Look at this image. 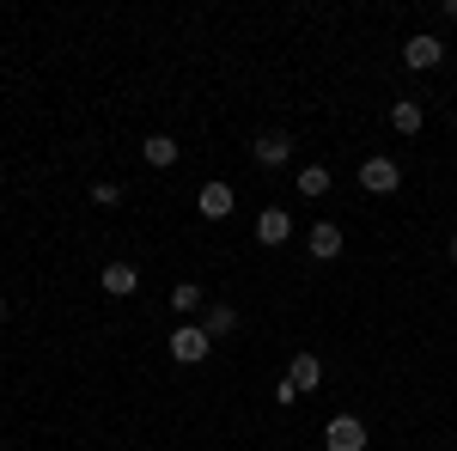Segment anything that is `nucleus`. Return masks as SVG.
I'll list each match as a JSON object with an SVG mask.
<instances>
[{"label":"nucleus","mask_w":457,"mask_h":451,"mask_svg":"<svg viewBox=\"0 0 457 451\" xmlns=\"http://www.w3.org/2000/svg\"><path fill=\"white\" fill-rule=\"evenodd\" d=\"M165 342H171V360H177V366H202V360H208V347H213V336L202 330V323H177Z\"/></svg>","instance_id":"f257e3e1"},{"label":"nucleus","mask_w":457,"mask_h":451,"mask_svg":"<svg viewBox=\"0 0 457 451\" xmlns=\"http://www.w3.org/2000/svg\"><path fill=\"white\" fill-rule=\"evenodd\" d=\"M396 183H403V171H396V159H385V153L360 165V189L366 196H396Z\"/></svg>","instance_id":"f03ea898"},{"label":"nucleus","mask_w":457,"mask_h":451,"mask_svg":"<svg viewBox=\"0 0 457 451\" xmlns=\"http://www.w3.org/2000/svg\"><path fill=\"white\" fill-rule=\"evenodd\" d=\"M323 446L329 451H366V427H360V415H336L329 427H323Z\"/></svg>","instance_id":"7ed1b4c3"},{"label":"nucleus","mask_w":457,"mask_h":451,"mask_svg":"<svg viewBox=\"0 0 457 451\" xmlns=\"http://www.w3.org/2000/svg\"><path fill=\"white\" fill-rule=\"evenodd\" d=\"M195 208L208 213V220H226V213L238 208V196H232V183H202L195 189Z\"/></svg>","instance_id":"20e7f679"},{"label":"nucleus","mask_w":457,"mask_h":451,"mask_svg":"<svg viewBox=\"0 0 457 451\" xmlns=\"http://www.w3.org/2000/svg\"><path fill=\"white\" fill-rule=\"evenodd\" d=\"M293 238V213L287 208H262L256 213V244H287Z\"/></svg>","instance_id":"39448f33"},{"label":"nucleus","mask_w":457,"mask_h":451,"mask_svg":"<svg viewBox=\"0 0 457 451\" xmlns=\"http://www.w3.org/2000/svg\"><path fill=\"white\" fill-rule=\"evenodd\" d=\"M403 62H409V68H439V62H445V43H439V37H409V49H403Z\"/></svg>","instance_id":"423d86ee"},{"label":"nucleus","mask_w":457,"mask_h":451,"mask_svg":"<svg viewBox=\"0 0 457 451\" xmlns=\"http://www.w3.org/2000/svg\"><path fill=\"white\" fill-rule=\"evenodd\" d=\"M250 153H256V165H287V159H293V140H287L281 129H269V135H256Z\"/></svg>","instance_id":"0eeeda50"},{"label":"nucleus","mask_w":457,"mask_h":451,"mask_svg":"<svg viewBox=\"0 0 457 451\" xmlns=\"http://www.w3.org/2000/svg\"><path fill=\"white\" fill-rule=\"evenodd\" d=\"M98 287H104V293H116V299H129V293L141 287V275H135V263H104Z\"/></svg>","instance_id":"6e6552de"},{"label":"nucleus","mask_w":457,"mask_h":451,"mask_svg":"<svg viewBox=\"0 0 457 451\" xmlns=\"http://www.w3.org/2000/svg\"><path fill=\"white\" fill-rule=\"evenodd\" d=\"M287 384L305 397V390H317L323 384V366H317V354H293V366H287Z\"/></svg>","instance_id":"1a4fd4ad"},{"label":"nucleus","mask_w":457,"mask_h":451,"mask_svg":"<svg viewBox=\"0 0 457 451\" xmlns=\"http://www.w3.org/2000/svg\"><path fill=\"white\" fill-rule=\"evenodd\" d=\"M312 256H317V263H336V256H342V226L317 220V226H312Z\"/></svg>","instance_id":"9d476101"},{"label":"nucleus","mask_w":457,"mask_h":451,"mask_svg":"<svg viewBox=\"0 0 457 451\" xmlns=\"http://www.w3.org/2000/svg\"><path fill=\"white\" fill-rule=\"evenodd\" d=\"M177 153H183V146H177L171 135H146V140H141V159H146V165H159V171H171Z\"/></svg>","instance_id":"9b49d317"},{"label":"nucleus","mask_w":457,"mask_h":451,"mask_svg":"<svg viewBox=\"0 0 457 451\" xmlns=\"http://www.w3.org/2000/svg\"><path fill=\"white\" fill-rule=\"evenodd\" d=\"M421 122H427V110L415 104V98H396V104H390V129H396V135H421Z\"/></svg>","instance_id":"f8f14e48"},{"label":"nucleus","mask_w":457,"mask_h":451,"mask_svg":"<svg viewBox=\"0 0 457 451\" xmlns=\"http://www.w3.org/2000/svg\"><path fill=\"white\" fill-rule=\"evenodd\" d=\"M171 305H177L183 317L208 312V287H195V280H177V287H171Z\"/></svg>","instance_id":"ddd939ff"},{"label":"nucleus","mask_w":457,"mask_h":451,"mask_svg":"<svg viewBox=\"0 0 457 451\" xmlns=\"http://www.w3.org/2000/svg\"><path fill=\"white\" fill-rule=\"evenodd\" d=\"M202 330L220 342V336H232V330H238V312H232V305H208V312H202Z\"/></svg>","instance_id":"4468645a"},{"label":"nucleus","mask_w":457,"mask_h":451,"mask_svg":"<svg viewBox=\"0 0 457 451\" xmlns=\"http://www.w3.org/2000/svg\"><path fill=\"white\" fill-rule=\"evenodd\" d=\"M293 183H299V196H323V189H329V171H323V165H305Z\"/></svg>","instance_id":"2eb2a0df"},{"label":"nucleus","mask_w":457,"mask_h":451,"mask_svg":"<svg viewBox=\"0 0 457 451\" xmlns=\"http://www.w3.org/2000/svg\"><path fill=\"white\" fill-rule=\"evenodd\" d=\"M92 202H98V208H122V183H92Z\"/></svg>","instance_id":"dca6fc26"},{"label":"nucleus","mask_w":457,"mask_h":451,"mask_svg":"<svg viewBox=\"0 0 457 451\" xmlns=\"http://www.w3.org/2000/svg\"><path fill=\"white\" fill-rule=\"evenodd\" d=\"M439 13H445V19H457V0H445V6H439Z\"/></svg>","instance_id":"f3484780"},{"label":"nucleus","mask_w":457,"mask_h":451,"mask_svg":"<svg viewBox=\"0 0 457 451\" xmlns=\"http://www.w3.org/2000/svg\"><path fill=\"white\" fill-rule=\"evenodd\" d=\"M445 256H452V263H457V232H452V244H445Z\"/></svg>","instance_id":"a211bd4d"},{"label":"nucleus","mask_w":457,"mask_h":451,"mask_svg":"<svg viewBox=\"0 0 457 451\" xmlns=\"http://www.w3.org/2000/svg\"><path fill=\"white\" fill-rule=\"evenodd\" d=\"M0 323H6V299H0Z\"/></svg>","instance_id":"6ab92c4d"}]
</instances>
